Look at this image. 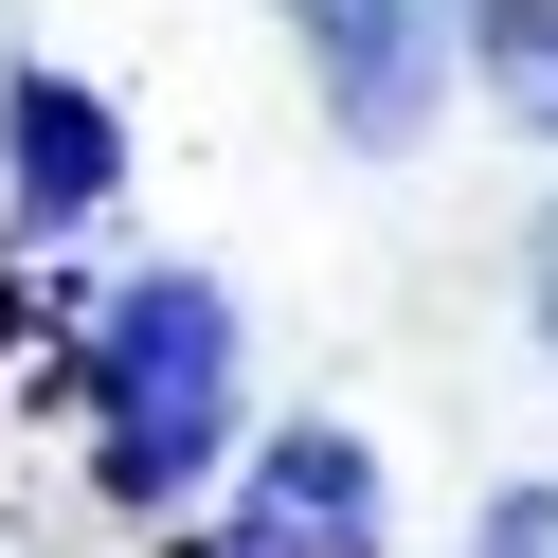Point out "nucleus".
Here are the masks:
<instances>
[{
  "label": "nucleus",
  "instance_id": "obj_6",
  "mask_svg": "<svg viewBox=\"0 0 558 558\" xmlns=\"http://www.w3.org/2000/svg\"><path fill=\"white\" fill-rule=\"evenodd\" d=\"M486 558H558V505L522 486V505H486Z\"/></svg>",
  "mask_w": 558,
  "mask_h": 558
},
{
  "label": "nucleus",
  "instance_id": "obj_7",
  "mask_svg": "<svg viewBox=\"0 0 558 558\" xmlns=\"http://www.w3.org/2000/svg\"><path fill=\"white\" fill-rule=\"evenodd\" d=\"M541 325H558V234H541Z\"/></svg>",
  "mask_w": 558,
  "mask_h": 558
},
{
  "label": "nucleus",
  "instance_id": "obj_3",
  "mask_svg": "<svg viewBox=\"0 0 558 558\" xmlns=\"http://www.w3.org/2000/svg\"><path fill=\"white\" fill-rule=\"evenodd\" d=\"M361 541H378V469H361L342 433H289V450L253 469V522H234V558H361Z\"/></svg>",
  "mask_w": 558,
  "mask_h": 558
},
{
  "label": "nucleus",
  "instance_id": "obj_5",
  "mask_svg": "<svg viewBox=\"0 0 558 558\" xmlns=\"http://www.w3.org/2000/svg\"><path fill=\"white\" fill-rule=\"evenodd\" d=\"M469 37H486V73H505V109L558 126V0H469Z\"/></svg>",
  "mask_w": 558,
  "mask_h": 558
},
{
  "label": "nucleus",
  "instance_id": "obj_2",
  "mask_svg": "<svg viewBox=\"0 0 558 558\" xmlns=\"http://www.w3.org/2000/svg\"><path fill=\"white\" fill-rule=\"evenodd\" d=\"M289 19H306V54H325L342 145L397 162L414 126H433V90H450V0H289Z\"/></svg>",
  "mask_w": 558,
  "mask_h": 558
},
{
  "label": "nucleus",
  "instance_id": "obj_4",
  "mask_svg": "<svg viewBox=\"0 0 558 558\" xmlns=\"http://www.w3.org/2000/svg\"><path fill=\"white\" fill-rule=\"evenodd\" d=\"M19 198H37V217H90V198L126 181V145H109V109H90V90H54V73H19Z\"/></svg>",
  "mask_w": 558,
  "mask_h": 558
},
{
  "label": "nucleus",
  "instance_id": "obj_1",
  "mask_svg": "<svg viewBox=\"0 0 558 558\" xmlns=\"http://www.w3.org/2000/svg\"><path fill=\"white\" fill-rule=\"evenodd\" d=\"M217 433H234V306L198 270H162L109 306V486L162 505V486L217 469Z\"/></svg>",
  "mask_w": 558,
  "mask_h": 558
}]
</instances>
